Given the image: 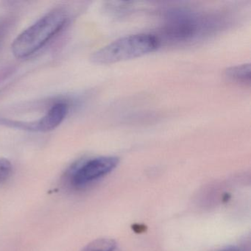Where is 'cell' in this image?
Masks as SVG:
<instances>
[{
	"label": "cell",
	"mask_w": 251,
	"mask_h": 251,
	"mask_svg": "<svg viewBox=\"0 0 251 251\" xmlns=\"http://www.w3.org/2000/svg\"><path fill=\"white\" fill-rule=\"evenodd\" d=\"M68 14L63 8H56L44 16L26 29L13 42L11 50L17 58H27L43 48L65 26Z\"/></svg>",
	"instance_id": "6da1fadb"
},
{
	"label": "cell",
	"mask_w": 251,
	"mask_h": 251,
	"mask_svg": "<svg viewBox=\"0 0 251 251\" xmlns=\"http://www.w3.org/2000/svg\"><path fill=\"white\" fill-rule=\"evenodd\" d=\"M159 39L148 33H138L120 38L91 55L95 64H112L128 61L155 52L160 47Z\"/></svg>",
	"instance_id": "7a4b0ae2"
},
{
	"label": "cell",
	"mask_w": 251,
	"mask_h": 251,
	"mask_svg": "<svg viewBox=\"0 0 251 251\" xmlns=\"http://www.w3.org/2000/svg\"><path fill=\"white\" fill-rule=\"evenodd\" d=\"M120 163L116 156H100L88 160L71 169L67 175L70 185L82 188L111 173Z\"/></svg>",
	"instance_id": "3957f363"
},
{
	"label": "cell",
	"mask_w": 251,
	"mask_h": 251,
	"mask_svg": "<svg viewBox=\"0 0 251 251\" xmlns=\"http://www.w3.org/2000/svg\"><path fill=\"white\" fill-rule=\"evenodd\" d=\"M203 24L199 17L187 12H177L172 14L166 23V36L171 40L184 42L190 40L201 32Z\"/></svg>",
	"instance_id": "277c9868"
},
{
	"label": "cell",
	"mask_w": 251,
	"mask_h": 251,
	"mask_svg": "<svg viewBox=\"0 0 251 251\" xmlns=\"http://www.w3.org/2000/svg\"><path fill=\"white\" fill-rule=\"evenodd\" d=\"M69 106L65 102H58L40 120H37L39 132H48L56 128L61 124L68 114Z\"/></svg>",
	"instance_id": "5b68a950"
},
{
	"label": "cell",
	"mask_w": 251,
	"mask_h": 251,
	"mask_svg": "<svg viewBox=\"0 0 251 251\" xmlns=\"http://www.w3.org/2000/svg\"><path fill=\"white\" fill-rule=\"evenodd\" d=\"M117 243L111 238H100L92 241L81 251H117Z\"/></svg>",
	"instance_id": "8992f818"
},
{
	"label": "cell",
	"mask_w": 251,
	"mask_h": 251,
	"mask_svg": "<svg viewBox=\"0 0 251 251\" xmlns=\"http://www.w3.org/2000/svg\"><path fill=\"white\" fill-rule=\"evenodd\" d=\"M226 75L235 81L247 83L251 80V64H242L227 69Z\"/></svg>",
	"instance_id": "52a82bcc"
},
{
	"label": "cell",
	"mask_w": 251,
	"mask_h": 251,
	"mask_svg": "<svg viewBox=\"0 0 251 251\" xmlns=\"http://www.w3.org/2000/svg\"><path fill=\"white\" fill-rule=\"evenodd\" d=\"M12 164L9 160L0 158V183H3L11 177L12 173Z\"/></svg>",
	"instance_id": "ba28073f"
},
{
	"label": "cell",
	"mask_w": 251,
	"mask_h": 251,
	"mask_svg": "<svg viewBox=\"0 0 251 251\" xmlns=\"http://www.w3.org/2000/svg\"><path fill=\"white\" fill-rule=\"evenodd\" d=\"M8 24L5 20H0V45L3 41L6 34L7 30H8Z\"/></svg>",
	"instance_id": "9c48e42d"
},
{
	"label": "cell",
	"mask_w": 251,
	"mask_h": 251,
	"mask_svg": "<svg viewBox=\"0 0 251 251\" xmlns=\"http://www.w3.org/2000/svg\"><path fill=\"white\" fill-rule=\"evenodd\" d=\"M133 230L137 233H143L146 230V226H142V225L134 224L133 226Z\"/></svg>",
	"instance_id": "30bf717a"
},
{
	"label": "cell",
	"mask_w": 251,
	"mask_h": 251,
	"mask_svg": "<svg viewBox=\"0 0 251 251\" xmlns=\"http://www.w3.org/2000/svg\"><path fill=\"white\" fill-rule=\"evenodd\" d=\"M220 251H240L237 247L233 246V245H230V246L226 247L220 250Z\"/></svg>",
	"instance_id": "8fae6325"
}]
</instances>
